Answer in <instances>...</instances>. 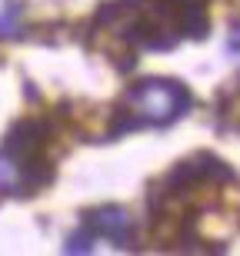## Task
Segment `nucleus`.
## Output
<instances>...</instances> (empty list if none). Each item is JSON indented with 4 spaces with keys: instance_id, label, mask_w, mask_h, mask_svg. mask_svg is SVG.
Here are the masks:
<instances>
[{
    "instance_id": "obj_1",
    "label": "nucleus",
    "mask_w": 240,
    "mask_h": 256,
    "mask_svg": "<svg viewBox=\"0 0 240 256\" xmlns=\"http://www.w3.org/2000/svg\"><path fill=\"white\" fill-rule=\"evenodd\" d=\"M94 34H110L134 50H173L180 40H203L210 30L207 0H107Z\"/></svg>"
},
{
    "instance_id": "obj_2",
    "label": "nucleus",
    "mask_w": 240,
    "mask_h": 256,
    "mask_svg": "<svg viewBox=\"0 0 240 256\" xmlns=\"http://www.w3.org/2000/svg\"><path fill=\"white\" fill-rule=\"evenodd\" d=\"M193 94L187 90L183 80L173 76H144L124 90L120 104L114 106V124L107 130V136H124L130 130L150 126V130H163L173 126L177 120L190 114Z\"/></svg>"
},
{
    "instance_id": "obj_3",
    "label": "nucleus",
    "mask_w": 240,
    "mask_h": 256,
    "mask_svg": "<svg viewBox=\"0 0 240 256\" xmlns=\"http://www.w3.org/2000/svg\"><path fill=\"white\" fill-rule=\"evenodd\" d=\"M84 226L90 230L94 236L110 240L114 246H130V240H134V223L127 216V210L117 206V203H104V206L87 210Z\"/></svg>"
},
{
    "instance_id": "obj_4",
    "label": "nucleus",
    "mask_w": 240,
    "mask_h": 256,
    "mask_svg": "<svg viewBox=\"0 0 240 256\" xmlns=\"http://www.w3.org/2000/svg\"><path fill=\"white\" fill-rule=\"evenodd\" d=\"M220 130H237L240 133V86L220 100Z\"/></svg>"
},
{
    "instance_id": "obj_5",
    "label": "nucleus",
    "mask_w": 240,
    "mask_h": 256,
    "mask_svg": "<svg viewBox=\"0 0 240 256\" xmlns=\"http://www.w3.org/2000/svg\"><path fill=\"white\" fill-rule=\"evenodd\" d=\"M94 233H90V230L87 226H80L77 233H70L67 236V243H64V253H90V250H94Z\"/></svg>"
},
{
    "instance_id": "obj_6",
    "label": "nucleus",
    "mask_w": 240,
    "mask_h": 256,
    "mask_svg": "<svg viewBox=\"0 0 240 256\" xmlns=\"http://www.w3.org/2000/svg\"><path fill=\"white\" fill-rule=\"evenodd\" d=\"M17 17H20V7L7 4L4 14H0V37H17Z\"/></svg>"
}]
</instances>
